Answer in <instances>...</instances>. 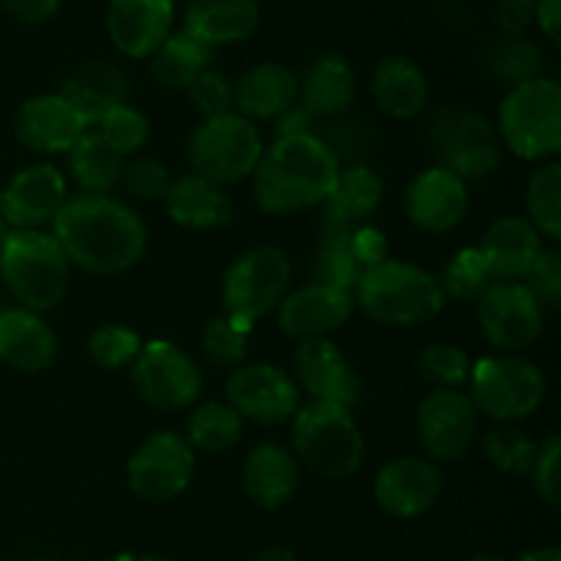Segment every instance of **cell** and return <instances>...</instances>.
<instances>
[{
	"instance_id": "1",
	"label": "cell",
	"mask_w": 561,
	"mask_h": 561,
	"mask_svg": "<svg viewBox=\"0 0 561 561\" xmlns=\"http://www.w3.org/2000/svg\"><path fill=\"white\" fill-rule=\"evenodd\" d=\"M49 233L66 252L71 266L88 274L129 272L142 261L148 230L135 208L113 195H75L66 201Z\"/></svg>"
},
{
	"instance_id": "2",
	"label": "cell",
	"mask_w": 561,
	"mask_h": 561,
	"mask_svg": "<svg viewBox=\"0 0 561 561\" xmlns=\"http://www.w3.org/2000/svg\"><path fill=\"white\" fill-rule=\"evenodd\" d=\"M343 170L337 151L318 135L277 137L252 173V192L261 211L294 217L312 211L332 195Z\"/></svg>"
},
{
	"instance_id": "3",
	"label": "cell",
	"mask_w": 561,
	"mask_h": 561,
	"mask_svg": "<svg viewBox=\"0 0 561 561\" xmlns=\"http://www.w3.org/2000/svg\"><path fill=\"white\" fill-rule=\"evenodd\" d=\"M354 301L381 327H420L444 310L442 283L436 274L409 261H387L365 268L354 285Z\"/></svg>"
},
{
	"instance_id": "4",
	"label": "cell",
	"mask_w": 561,
	"mask_h": 561,
	"mask_svg": "<svg viewBox=\"0 0 561 561\" xmlns=\"http://www.w3.org/2000/svg\"><path fill=\"white\" fill-rule=\"evenodd\" d=\"M69 257L47 230H11L0 250V279L22 310H55L69 290Z\"/></svg>"
},
{
	"instance_id": "5",
	"label": "cell",
	"mask_w": 561,
	"mask_h": 561,
	"mask_svg": "<svg viewBox=\"0 0 561 561\" xmlns=\"http://www.w3.org/2000/svg\"><path fill=\"white\" fill-rule=\"evenodd\" d=\"M294 458L321 480H351L365 463V436L351 409L334 403L299 405L294 414Z\"/></svg>"
},
{
	"instance_id": "6",
	"label": "cell",
	"mask_w": 561,
	"mask_h": 561,
	"mask_svg": "<svg viewBox=\"0 0 561 561\" xmlns=\"http://www.w3.org/2000/svg\"><path fill=\"white\" fill-rule=\"evenodd\" d=\"M496 135L502 148L526 162H551L561 151V85L535 77L513 85L499 104Z\"/></svg>"
},
{
	"instance_id": "7",
	"label": "cell",
	"mask_w": 561,
	"mask_h": 561,
	"mask_svg": "<svg viewBox=\"0 0 561 561\" xmlns=\"http://www.w3.org/2000/svg\"><path fill=\"white\" fill-rule=\"evenodd\" d=\"M546 376L526 356H482L471 365L469 400L477 414L499 425H518L529 420L546 403Z\"/></svg>"
},
{
	"instance_id": "8",
	"label": "cell",
	"mask_w": 561,
	"mask_h": 561,
	"mask_svg": "<svg viewBox=\"0 0 561 561\" xmlns=\"http://www.w3.org/2000/svg\"><path fill=\"white\" fill-rule=\"evenodd\" d=\"M263 148L266 146L257 126L233 110V113L201 121L190 137L186 157H190L192 173L219 186H230L252 179Z\"/></svg>"
},
{
	"instance_id": "9",
	"label": "cell",
	"mask_w": 561,
	"mask_h": 561,
	"mask_svg": "<svg viewBox=\"0 0 561 561\" xmlns=\"http://www.w3.org/2000/svg\"><path fill=\"white\" fill-rule=\"evenodd\" d=\"M290 279H294V266L279 247L257 244L241 252L222 274L219 294H222L225 316L255 327L288 296Z\"/></svg>"
},
{
	"instance_id": "10",
	"label": "cell",
	"mask_w": 561,
	"mask_h": 561,
	"mask_svg": "<svg viewBox=\"0 0 561 561\" xmlns=\"http://www.w3.org/2000/svg\"><path fill=\"white\" fill-rule=\"evenodd\" d=\"M431 148L438 168L449 170L466 184L485 181L502 168V140L485 115L466 107H442L431 118Z\"/></svg>"
},
{
	"instance_id": "11",
	"label": "cell",
	"mask_w": 561,
	"mask_h": 561,
	"mask_svg": "<svg viewBox=\"0 0 561 561\" xmlns=\"http://www.w3.org/2000/svg\"><path fill=\"white\" fill-rule=\"evenodd\" d=\"M203 370L184 348L170 340L142 343L131 362V387L142 403L157 411H186L201 400Z\"/></svg>"
},
{
	"instance_id": "12",
	"label": "cell",
	"mask_w": 561,
	"mask_h": 561,
	"mask_svg": "<svg viewBox=\"0 0 561 561\" xmlns=\"http://www.w3.org/2000/svg\"><path fill=\"white\" fill-rule=\"evenodd\" d=\"M195 463V449L184 436L159 431L135 449L126 463V482L140 502L170 504L190 488Z\"/></svg>"
},
{
	"instance_id": "13",
	"label": "cell",
	"mask_w": 561,
	"mask_h": 561,
	"mask_svg": "<svg viewBox=\"0 0 561 561\" xmlns=\"http://www.w3.org/2000/svg\"><path fill=\"white\" fill-rule=\"evenodd\" d=\"M477 305V321L496 354L524 356L546 329V307L524 283H493Z\"/></svg>"
},
{
	"instance_id": "14",
	"label": "cell",
	"mask_w": 561,
	"mask_h": 561,
	"mask_svg": "<svg viewBox=\"0 0 561 561\" xmlns=\"http://www.w3.org/2000/svg\"><path fill=\"white\" fill-rule=\"evenodd\" d=\"M225 403L252 425H283L294 420L301 405V392L294 376L268 362H244L225 383Z\"/></svg>"
},
{
	"instance_id": "15",
	"label": "cell",
	"mask_w": 561,
	"mask_h": 561,
	"mask_svg": "<svg viewBox=\"0 0 561 561\" xmlns=\"http://www.w3.org/2000/svg\"><path fill=\"white\" fill-rule=\"evenodd\" d=\"M480 414L460 389H431L416 409V436L433 463H455L474 447Z\"/></svg>"
},
{
	"instance_id": "16",
	"label": "cell",
	"mask_w": 561,
	"mask_h": 561,
	"mask_svg": "<svg viewBox=\"0 0 561 561\" xmlns=\"http://www.w3.org/2000/svg\"><path fill=\"white\" fill-rule=\"evenodd\" d=\"M444 493V477L438 463L420 455H400L381 466L373 482V499L378 507L398 520H414L431 513Z\"/></svg>"
},
{
	"instance_id": "17",
	"label": "cell",
	"mask_w": 561,
	"mask_h": 561,
	"mask_svg": "<svg viewBox=\"0 0 561 561\" xmlns=\"http://www.w3.org/2000/svg\"><path fill=\"white\" fill-rule=\"evenodd\" d=\"M356 310L354 294L337 285L307 283L288 290L277 307V327L296 343L329 340L351 321Z\"/></svg>"
},
{
	"instance_id": "18",
	"label": "cell",
	"mask_w": 561,
	"mask_h": 561,
	"mask_svg": "<svg viewBox=\"0 0 561 561\" xmlns=\"http://www.w3.org/2000/svg\"><path fill=\"white\" fill-rule=\"evenodd\" d=\"M69 201V181L53 162L27 164L0 190L11 230H44Z\"/></svg>"
},
{
	"instance_id": "19",
	"label": "cell",
	"mask_w": 561,
	"mask_h": 561,
	"mask_svg": "<svg viewBox=\"0 0 561 561\" xmlns=\"http://www.w3.org/2000/svg\"><path fill=\"white\" fill-rule=\"evenodd\" d=\"M91 131L85 115L64 93H42L27 99L14 121V135L20 146L42 157L69 153L82 135Z\"/></svg>"
},
{
	"instance_id": "20",
	"label": "cell",
	"mask_w": 561,
	"mask_h": 561,
	"mask_svg": "<svg viewBox=\"0 0 561 561\" xmlns=\"http://www.w3.org/2000/svg\"><path fill=\"white\" fill-rule=\"evenodd\" d=\"M469 184L449 170H422L405 190V217L422 233L444 236L453 233L469 214Z\"/></svg>"
},
{
	"instance_id": "21",
	"label": "cell",
	"mask_w": 561,
	"mask_h": 561,
	"mask_svg": "<svg viewBox=\"0 0 561 561\" xmlns=\"http://www.w3.org/2000/svg\"><path fill=\"white\" fill-rule=\"evenodd\" d=\"M296 387L316 403H334L354 409L359 400V378L332 340L299 343L294 356Z\"/></svg>"
},
{
	"instance_id": "22",
	"label": "cell",
	"mask_w": 561,
	"mask_h": 561,
	"mask_svg": "<svg viewBox=\"0 0 561 561\" xmlns=\"http://www.w3.org/2000/svg\"><path fill=\"white\" fill-rule=\"evenodd\" d=\"M170 0H110L107 33L113 47L131 60L151 58L173 33Z\"/></svg>"
},
{
	"instance_id": "23",
	"label": "cell",
	"mask_w": 561,
	"mask_h": 561,
	"mask_svg": "<svg viewBox=\"0 0 561 561\" xmlns=\"http://www.w3.org/2000/svg\"><path fill=\"white\" fill-rule=\"evenodd\" d=\"M542 250V236L518 214L496 219L477 247L493 283H520Z\"/></svg>"
},
{
	"instance_id": "24",
	"label": "cell",
	"mask_w": 561,
	"mask_h": 561,
	"mask_svg": "<svg viewBox=\"0 0 561 561\" xmlns=\"http://www.w3.org/2000/svg\"><path fill=\"white\" fill-rule=\"evenodd\" d=\"M58 359V337L44 316L22 307L0 310V362L16 373L36 376Z\"/></svg>"
},
{
	"instance_id": "25",
	"label": "cell",
	"mask_w": 561,
	"mask_h": 561,
	"mask_svg": "<svg viewBox=\"0 0 561 561\" xmlns=\"http://www.w3.org/2000/svg\"><path fill=\"white\" fill-rule=\"evenodd\" d=\"M241 485L255 507L266 513L283 510L299 488V460L283 444H255L241 466Z\"/></svg>"
},
{
	"instance_id": "26",
	"label": "cell",
	"mask_w": 561,
	"mask_h": 561,
	"mask_svg": "<svg viewBox=\"0 0 561 561\" xmlns=\"http://www.w3.org/2000/svg\"><path fill=\"white\" fill-rule=\"evenodd\" d=\"M162 203L168 208V217L184 230L211 233V230H222L233 222V203H230L225 186L197 173L170 179Z\"/></svg>"
},
{
	"instance_id": "27",
	"label": "cell",
	"mask_w": 561,
	"mask_h": 561,
	"mask_svg": "<svg viewBox=\"0 0 561 561\" xmlns=\"http://www.w3.org/2000/svg\"><path fill=\"white\" fill-rule=\"evenodd\" d=\"M236 113L247 121H277L299 104V75L290 66L257 64L233 82Z\"/></svg>"
},
{
	"instance_id": "28",
	"label": "cell",
	"mask_w": 561,
	"mask_h": 561,
	"mask_svg": "<svg viewBox=\"0 0 561 561\" xmlns=\"http://www.w3.org/2000/svg\"><path fill=\"white\" fill-rule=\"evenodd\" d=\"M257 0H190L184 11V33L208 49L244 42L257 31Z\"/></svg>"
},
{
	"instance_id": "29",
	"label": "cell",
	"mask_w": 561,
	"mask_h": 561,
	"mask_svg": "<svg viewBox=\"0 0 561 561\" xmlns=\"http://www.w3.org/2000/svg\"><path fill=\"white\" fill-rule=\"evenodd\" d=\"M370 91L378 110L394 121H411L427 110L431 82L422 66L405 55H389L378 60L370 77Z\"/></svg>"
},
{
	"instance_id": "30",
	"label": "cell",
	"mask_w": 561,
	"mask_h": 561,
	"mask_svg": "<svg viewBox=\"0 0 561 561\" xmlns=\"http://www.w3.org/2000/svg\"><path fill=\"white\" fill-rule=\"evenodd\" d=\"M356 75L348 58L337 53L318 55L299 77V104L312 118H337L354 104Z\"/></svg>"
},
{
	"instance_id": "31",
	"label": "cell",
	"mask_w": 561,
	"mask_h": 561,
	"mask_svg": "<svg viewBox=\"0 0 561 561\" xmlns=\"http://www.w3.org/2000/svg\"><path fill=\"white\" fill-rule=\"evenodd\" d=\"M383 184L367 164L340 170L332 195L321 206L327 228H359L381 206Z\"/></svg>"
},
{
	"instance_id": "32",
	"label": "cell",
	"mask_w": 561,
	"mask_h": 561,
	"mask_svg": "<svg viewBox=\"0 0 561 561\" xmlns=\"http://www.w3.org/2000/svg\"><path fill=\"white\" fill-rule=\"evenodd\" d=\"M126 91H129L126 75L110 60H91L80 66L60 88V93L85 115L91 126H96L104 113L126 104Z\"/></svg>"
},
{
	"instance_id": "33",
	"label": "cell",
	"mask_w": 561,
	"mask_h": 561,
	"mask_svg": "<svg viewBox=\"0 0 561 561\" xmlns=\"http://www.w3.org/2000/svg\"><path fill=\"white\" fill-rule=\"evenodd\" d=\"M66 159H69V175L80 195H113L121 186V170L126 159L118 157L99 137V131L82 135L80 142L66 153Z\"/></svg>"
},
{
	"instance_id": "34",
	"label": "cell",
	"mask_w": 561,
	"mask_h": 561,
	"mask_svg": "<svg viewBox=\"0 0 561 561\" xmlns=\"http://www.w3.org/2000/svg\"><path fill=\"white\" fill-rule=\"evenodd\" d=\"M208 60L211 49L195 42L190 33H170L151 55V75L168 91H186L208 69Z\"/></svg>"
},
{
	"instance_id": "35",
	"label": "cell",
	"mask_w": 561,
	"mask_h": 561,
	"mask_svg": "<svg viewBox=\"0 0 561 561\" xmlns=\"http://www.w3.org/2000/svg\"><path fill=\"white\" fill-rule=\"evenodd\" d=\"M247 422L236 414L233 405L225 400H211V403L197 405L186 420V442L195 453L222 455L233 449L244 436Z\"/></svg>"
},
{
	"instance_id": "36",
	"label": "cell",
	"mask_w": 561,
	"mask_h": 561,
	"mask_svg": "<svg viewBox=\"0 0 561 561\" xmlns=\"http://www.w3.org/2000/svg\"><path fill=\"white\" fill-rule=\"evenodd\" d=\"M526 219L548 241L561 239V164L540 162L526 184Z\"/></svg>"
},
{
	"instance_id": "37",
	"label": "cell",
	"mask_w": 561,
	"mask_h": 561,
	"mask_svg": "<svg viewBox=\"0 0 561 561\" xmlns=\"http://www.w3.org/2000/svg\"><path fill=\"white\" fill-rule=\"evenodd\" d=\"M540 444L518 425H499L482 436V455L507 477H529Z\"/></svg>"
},
{
	"instance_id": "38",
	"label": "cell",
	"mask_w": 561,
	"mask_h": 561,
	"mask_svg": "<svg viewBox=\"0 0 561 561\" xmlns=\"http://www.w3.org/2000/svg\"><path fill=\"white\" fill-rule=\"evenodd\" d=\"M485 69L491 71L496 80L507 82V85L513 88L526 80H535V77H542V69H546V53L524 36L502 38V42H496L488 49Z\"/></svg>"
},
{
	"instance_id": "39",
	"label": "cell",
	"mask_w": 561,
	"mask_h": 561,
	"mask_svg": "<svg viewBox=\"0 0 561 561\" xmlns=\"http://www.w3.org/2000/svg\"><path fill=\"white\" fill-rule=\"evenodd\" d=\"M316 279L312 283L337 285L354 294V285L365 268L351 250V228H327L316 255Z\"/></svg>"
},
{
	"instance_id": "40",
	"label": "cell",
	"mask_w": 561,
	"mask_h": 561,
	"mask_svg": "<svg viewBox=\"0 0 561 561\" xmlns=\"http://www.w3.org/2000/svg\"><path fill=\"white\" fill-rule=\"evenodd\" d=\"M250 323L236 321L230 316H217L206 323L203 329V354L219 370H230L241 367L247 362V348H250L252 337Z\"/></svg>"
},
{
	"instance_id": "41",
	"label": "cell",
	"mask_w": 561,
	"mask_h": 561,
	"mask_svg": "<svg viewBox=\"0 0 561 561\" xmlns=\"http://www.w3.org/2000/svg\"><path fill=\"white\" fill-rule=\"evenodd\" d=\"M471 356L460 345L433 343L416 356V376L431 389H463L471 376Z\"/></svg>"
},
{
	"instance_id": "42",
	"label": "cell",
	"mask_w": 561,
	"mask_h": 561,
	"mask_svg": "<svg viewBox=\"0 0 561 561\" xmlns=\"http://www.w3.org/2000/svg\"><path fill=\"white\" fill-rule=\"evenodd\" d=\"M96 126L99 137L124 159L137 157L146 148L148 137H151V121L146 118V113L131 107V104L113 107L110 113L102 115V121Z\"/></svg>"
},
{
	"instance_id": "43",
	"label": "cell",
	"mask_w": 561,
	"mask_h": 561,
	"mask_svg": "<svg viewBox=\"0 0 561 561\" xmlns=\"http://www.w3.org/2000/svg\"><path fill=\"white\" fill-rule=\"evenodd\" d=\"M140 348V334L131 327H126V323H104V327L93 329L91 337H88V356H91V362L110 373L131 367Z\"/></svg>"
},
{
	"instance_id": "44",
	"label": "cell",
	"mask_w": 561,
	"mask_h": 561,
	"mask_svg": "<svg viewBox=\"0 0 561 561\" xmlns=\"http://www.w3.org/2000/svg\"><path fill=\"white\" fill-rule=\"evenodd\" d=\"M438 283H442V290L447 299L453 296V299L458 301H477L488 288H491L493 279L491 274H488L477 247H466V250L455 252V255L449 257L447 268H444V274L438 277Z\"/></svg>"
},
{
	"instance_id": "45",
	"label": "cell",
	"mask_w": 561,
	"mask_h": 561,
	"mask_svg": "<svg viewBox=\"0 0 561 561\" xmlns=\"http://www.w3.org/2000/svg\"><path fill=\"white\" fill-rule=\"evenodd\" d=\"M170 186V170L153 157H131L121 170V186L131 201H162Z\"/></svg>"
},
{
	"instance_id": "46",
	"label": "cell",
	"mask_w": 561,
	"mask_h": 561,
	"mask_svg": "<svg viewBox=\"0 0 561 561\" xmlns=\"http://www.w3.org/2000/svg\"><path fill=\"white\" fill-rule=\"evenodd\" d=\"M186 96H190V104L195 107V113L201 115V121L217 118V115L233 113V82L228 80L219 71L206 69L190 88H186Z\"/></svg>"
},
{
	"instance_id": "47",
	"label": "cell",
	"mask_w": 561,
	"mask_h": 561,
	"mask_svg": "<svg viewBox=\"0 0 561 561\" xmlns=\"http://www.w3.org/2000/svg\"><path fill=\"white\" fill-rule=\"evenodd\" d=\"M535 493L548 504V507H559L561 502V438L557 433L540 442L537 447L535 466L529 471Z\"/></svg>"
},
{
	"instance_id": "48",
	"label": "cell",
	"mask_w": 561,
	"mask_h": 561,
	"mask_svg": "<svg viewBox=\"0 0 561 561\" xmlns=\"http://www.w3.org/2000/svg\"><path fill=\"white\" fill-rule=\"evenodd\" d=\"M548 310H557L561 301V255L557 250H542L526 277L520 279Z\"/></svg>"
},
{
	"instance_id": "49",
	"label": "cell",
	"mask_w": 561,
	"mask_h": 561,
	"mask_svg": "<svg viewBox=\"0 0 561 561\" xmlns=\"http://www.w3.org/2000/svg\"><path fill=\"white\" fill-rule=\"evenodd\" d=\"M537 0H499L493 9V22L504 38H518L535 25Z\"/></svg>"
},
{
	"instance_id": "50",
	"label": "cell",
	"mask_w": 561,
	"mask_h": 561,
	"mask_svg": "<svg viewBox=\"0 0 561 561\" xmlns=\"http://www.w3.org/2000/svg\"><path fill=\"white\" fill-rule=\"evenodd\" d=\"M351 250H354V257L359 261L362 268H370L376 263L387 261V239L373 225L351 228Z\"/></svg>"
},
{
	"instance_id": "51",
	"label": "cell",
	"mask_w": 561,
	"mask_h": 561,
	"mask_svg": "<svg viewBox=\"0 0 561 561\" xmlns=\"http://www.w3.org/2000/svg\"><path fill=\"white\" fill-rule=\"evenodd\" d=\"M0 3L22 25H44L60 9V0H0Z\"/></svg>"
},
{
	"instance_id": "52",
	"label": "cell",
	"mask_w": 561,
	"mask_h": 561,
	"mask_svg": "<svg viewBox=\"0 0 561 561\" xmlns=\"http://www.w3.org/2000/svg\"><path fill=\"white\" fill-rule=\"evenodd\" d=\"M535 25L540 27L542 36L559 47L561 44V0H537Z\"/></svg>"
},
{
	"instance_id": "53",
	"label": "cell",
	"mask_w": 561,
	"mask_h": 561,
	"mask_svg": "<svg viewBox=\"0 0 561 561\" xmlns=\"http://www.w3.org/2000/svg\"><path fill=\"white\" fill-rule=\"evenodd\" d=\"M515 561H561V551L557 546H537L520 553Z\"/></svg>"
},
{
	"instance_id": "54",
	"label": "cell",
	"mask_w": 561,
	"mask_h": 561,
	"mask_svg": "<svg viewBox=\"0 0 561 561\" xmlns=\"http://www.w3.org/2000/svg\"><path fill=\"white\" fill-rule=\"evenodd\" d=\"M252 561H299V559H296V553L290 551V548L268 546V548H263L261 553H255V559Z\"/></svg>"
},
{
	"instance_id": "55",
	"label": "cell",
	"mask_w": 561,
	"mask_h": 561,
	"mask_svg": "<svg viewBox=\"0 0 561 561\" xmlns=\"http://www.w3.org/2000/svg\"><path fill=\"white\" fill-rule=\"evenodd\" d=\"M9 233H11V228H9V222H5L3 203H0V250H3V244H5V239H9Z\"/></svg>"
},
{
	"instance_id": "56",
	"label": "cell",
	"mask_w": 561,
	"mask_h": 561,
	"mask_svg": "<svg viewBox=\"0 0 561 561\" xmlns=\"http://www.w3.org/2000/svg\"><path fill=\"white\" fill-rule=\"evenodd\" d=\"M469 561H504L499 553H474V557H469Z\"/></svg>"
},
{
	"instance_id": "57",
	"label": "cell",
	"mask_w": 561,
	"mask_h": 561,
	"mask_svg": "<svg viewBox=\"0 0 561 561\" xmlns=\"http://www.w3.org/2000/svg\"><path fill=\"white\" fill-rule=\"evenodd\" d=\"M129 561H170L164 557H153V553H142V557H137V553H131Z\"/></svg>"
},
{
	"instance_id": "58",
	"label": "cell",
	"mask_w": 561,
	"mask_h": 561,
	"mask_svg": "<svg viewBox=\"0 0 561 561\" xmlns=\"http://www.w3.org/2000/svg\"><path fill=\"white\" fill-rule=\"evenodd\" d=\"M129 557H131V553H118V557H113V559H104V561H129Z\"/></svg>"
},
{
	"instance_id": "59",
	"label": "cell",
	"mask_w": 561,
	"mask_h": 561,
	"mask_svg": "<svg viewBox=\"0 0 561 561\" xmlns=\"http://www.w3.org/2000/svg\"><path fill=\"white\" fill-rule=\"evenodd\" d=\"M170 3H175V0H170Z\"/></svg>"
}]
</instances>
